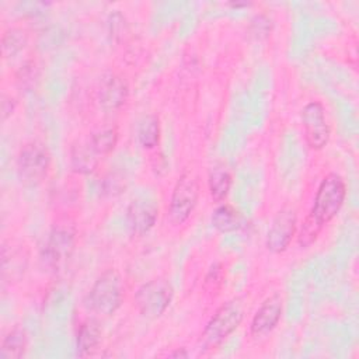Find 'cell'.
Returning <instances> with one entry per match:
<instances>
[{
	"label": "cell",
	"instance_id": "6da1fadb",
	"mask_svg": "<svg viewBox=\"0 0 359 359\" xmlns=\"http://www.w3.org/2000/svg\"><path fill=\"white\" fill-rule=\"evenodd\" d=\"M123 299V282L115 269L105 271L84 297V307L100 317L112 316Z\"/></svg>",
	"mask_w": 359,
	"mask_h": 359
},
{
	"label": "cell",
	"instance_id": "7a4b0ae2",
	"mask_svg": "<svg viewBox=\"0 0 359 359\" xmlns=\"http://www.w3.org/2000/svg\"><path fill=\"white\" fill-rule=\"evenodd\" d=\"M244 318V303L241 299H231L220 306L209 320L203 331V345L206 348L219 346L233 334Z\"/></svg>",
	"mask_w": 359,
	"mask_h": 359
},
{
	"label": "cell",
	"instance_id": "3957f363",
	"mask_svg": "<svg viewBox=\"0 0 359 359\" xmlns=\"http://www.w3.org/2000/svg\"><path fill=\"white\" fill-rule=\"evenodd\" d=\"M345 182L338 174H328L320 184L314 205L309 213L320 226L327 224L341 209L345 201Z\"/></svg>",
	"mask_w": 359,
	"mask_h": 359
},
{
	"label": "cell",
	"instance_id": "277c9868",
	"mask_svg": "<svg viewBox=\"0 0 359 359\" xmlns=\"http://www.w3.org/2000/svg\"><path fill=\"white\" fill-rule=\"evenodd\" d=\"M50 165V154L41 142H29L22 146L17 158V171L21 182L28 187L41 184Z\"/></svg>",
	"mask_w": 359,
	"mask_h": 359
},
{
	"label": "cell",
	"instance_id": "5b68a950",
	"mask_svg": "<svg viewBox=\"0 0 359 359\" xmlns=\"http://www.w3.org/2000/svg\"><path fill=\"white\" fill-rule=\"evenodd\" d=\"M172 286L165 279H151L143 283L136 294H135V304L139 313L150 320L160 317L172 300Z\"/></svg>",
	"mask_w": 359,
	"mask_h": 359
},
{
	"label": "cell",
	"instance_id": "8992f818",
	"mask_svg": "<svg viewBox=\"0 0 359 359\" xmlns=\"http://www.w3.org/2000/svg\"><path fill=\"white\" fill-rule=\"evenodd\" d=\"M76 231L70 223H57L52 227L43 248V261L53 271L60 269L72 257Z\"/></svg>",
	"mask_w": 359,
	"mask_h": 359
},
{
	"label": "cell",
	"instance_id": "52a82bcc",
	"mask_svg": "<svg viewBox=\"0 0 359 359\" xmlns=\"http://www.w3.org/2000/svg\"><path fill=\"white\" fill-rule=\"evenodd\" d=\"M199 196V187L196 178L191 172H184L172 191L170 199V217L174 223H184L194 212Z\"/></svg>",
	"mask_w": 359,
	"mask_h": 359
},
{
	"label": "cell",
	"instance_id": "ba28073f",
	"mask_svg": "<svg viewBox=\"0 0 359 359\" xmlns=\"http://www.w3.org/2000/svg\"><path fill=\"white\" fill-rule=\"evenodd\" d=\"M302 123L307 144L314 149H323L330 140V126L325 121L324 107L318 101L309 102L302 109Z\"/></svg>",
	"mask_w": 359,
	"mask_h": 359
},
{
	"label": "cell",
	"instance_id": "9c48e42d",
	"mask_svg": "<svg viewBox=\"0 0 359 359\" xmlns=\"http://www.w3.org/2000/svg\"><path fill=\"white\" fill-rule=\"evenodd\" d=\"M296 231V213L292 208L280 209L272 219L266 236V248L271 252L285 251Z\"/></svg>",
	"mask_w": 359,
	"mask_h": 359
},
{
	"label": "cell",
	"instance_id": "30bf717a",
	"mask_svg": "<svg viewBox=\"0 0 359 359\" xmlns=\"http://www.w3.org/2000/svg\"><path fill=\"white\" fill-rule=\"evenodd\" d=\"M158 216V208L156 202L149 196L135 198L126 210L128 224L132 233L142 236L146 234L154 224Z\"/></svg>",
	"mask_w": 359,
	"mask_h": 359
},
{
	"label": "cell",
	"instance_id": "8fae6325",
	"mask_svg": "<svg viewBox=\"0 0 359 359\" xmlns=\"http://www.w3.org/2000/svg\"><path fill=\"white\" fill-rule=\"evenodd\" d=\"M100 104L107 111L121 108L128 98L126 81L115 73H105L100 81Z\"/></svg>",
	"mask_w": 359,
	"mask_h": 359
},
{
	"label": "cell",
	"instance_id": "7c38bea8",
	"mask_svg": "<svg viewBox=\"0 0 359 359\" xmlns=\"http://www.w3.org/2000/svg\"><path fill=\"white\" fill-rule=\"evenodd\" d=\"M282 316V299L279 294H272L257 310L251 321L252 335H265L271 332L279 323Z\"/></svg>",
	"mask_w": 359,
	"mask_h": 359
},
{
	"label": "cell",
	"instance_id": "4fadbf2b",
	"mask_svg": "<svg viewBox=\"0 0 359 359\" xmlns=\"http://www.w3.org/2000/svg\"><path fill=\"white\" fill-rule=\"evenodd\" d=\"M98 154L91 146L90 140L77 142L70 151V164L73 171L80 174H90L98 164Z\"/></svg>",
	"mask_w": 359,
	"mask_h": 359
},
{
	"label": "cell",
	"instance_id": "5bb4252c",
	"mask_svg": "<svg viewBox=\"0 0 359 359\" xmlns=\"http://www.w3.org/2000/svg\"><path fill=\"white\" fill-rule=\"evenodd\" d=\"M101 342V327L94 318L86 320L77 334V351L80 356L91 355Z\"/></svg>",
	"mask_w": 359,
	"mask_h": 359
},
{
	"label": "cell",
	"instance_id": "9a60e30c",
	"mask_svg": "<svg viewBox=\"0 0 359 359\" xmlns=\"http://www.w3.org/2000/svg\"><path fill=\"white\" fill-rule=\"evenodd\" d=\"M27 334L22 328L11 330L3 339L0 346V359H18L27 349Z\"/></svg>",
	"mask_w": 359,
	"mask_h": 359
},
{
	"label": "cell",
	"instance_id": "2e32d148",
	"mask_svg": "<svg viewBox=\"0 0 359 359\" xmlns=\"http://www.w3.org/2000/svg\"><path fill=\"white\" fill-rule=\"evenodd\" d=\"M212 224L222 233L234 231L241 226V215L230 205H220L212 215Z\"/></svg>",
	"mask_w": 359,
	"mask_h": 359
},
{
	"label": "cell",
	"instance_id": "e0dca14e",
	"mask_svg": "<svg viewBox=\"0 0 359 359\" xmlns=\"http://www.w3.org/2000/svg\"><path fill=\"white\" fill-rule=\"evenodd\" d=\"M137 140L144 149H153L160 139V122L156 115H146L137 123Z\"/></svg>",
	"mask_w": 359,
	"mask_h": 359
},
{
	"label": "cell",
	"instance_id": "ac0fdd59",
	"mask_svg": "<svg viewBox=\"0 0 359 359\" xmlns=\"http://www.w3.org/2000/svg\"><path fill=\"white\" fill-rule=\"evenodd\" d=\"M231 187V175L227 170L215 168L209 175V191L215 202L223 201Z\"/></svg>",
	"mask_w": 359,
	"mask_h": 359
},
{
	"label": "cell",
	"instance_id": "d6986e66",
	"mask_svg": "<svg viewBox=\"0 0 359 359\" xmlns=\"http://www.w3.org/2000/svg\"><path fill=\"white\" fill-rule=\"evenodd\" d=\"M88 140L98 156H107L116 146L118 132L115 128H104V129H100L98 132L93 133Z\"/></svg>",
	"mask_w": 359,
	"mask_h": 359
},
{
	"label": "cell",
	"instance_id": "ffe728a7",
	"mask_svg": "<svg viewBox=\"0 0 359 359\" xmlns=\"http://www.w3.org/2000/svg\"><path fill=\"white\" fill-rule=\"evenodd\" d=\"M25 43H27V35L24 34V31L17 28L8 29L3 35V42H1L3 55L6 57H13L14 55H17L24 49Z\"/></svg>",
	"mask_w": 359,
	"mask_h": 359
},
{
	"label": "cell",
	"instance_id": "44dd1931",
	"mask_svg": "<svg viewBox=\"0 0 359 359\" xmlns=\"http://www.w3.org/2000/svg\"><path fill=\"white\" fill-rule=\"evenodd\" d=\"M321 229H323V226H320L317 222H314L313 217L307 216L306 220L303 222V226H302L299 237H297L299 244L302 247L311 245L316 241V238H317V236H318Z\"/></svg>",
	"mask_w": 359,
	"mask_h": 359
},
{
	"label": "cell",
	"instance_id": "7402d4cb",
	"mask_svg": "<svg viewBox=\"0 0 359 359\" xmlns=\"http://www.w3.org/2000/svg\"><path fill=\"white\" fill-rule=\"evenodd\" d=\"M223 282V266L220 264H215L205 279V286L209 292H217Z\"/></svg>",
	"mask_w": 359,
	"mask_h": 359
},
{
	"label": "cell",
	"instance_id": "603a6c76",
	"mask_svg": "<svg viewBox=\"0 0 359 359\" xmlns=\"http://www.w3.org/2000/svg\"><path fill=\"white\" fill-rule=\"evenodd\" d=\"M14 111V101L11 98H7L6 95H3L1 100V119L4 121L7 116H10Z\"/></svg>",
	"mask_w": 359,
	"mask_h": 359
},
{
	"label": "cell",
	"instance_id": "cb8c5ba5",
	"mask_svg": "<svg viewBox=\"0 0 359 359\" xmlns=\"http://www.w3.org/2000/svg\"><path fill=\"white\" fill-rule=\"evenodd\" d=\"M168 356H172V358H187V356H188V353L181 348V349H177L175 352L170 353Z\"/></svg>",
	"mask_w": 359,
	"mask_h": 359
}]
</instances>
